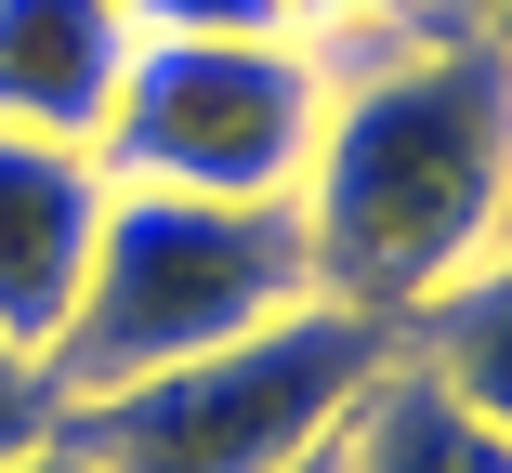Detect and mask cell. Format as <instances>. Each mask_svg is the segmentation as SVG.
Segmentation results:
<instances>
[{
    "label": "cell",
    "instance_id": "obj_10",
    "mask_svg": "<svg viewBox=\"0 0 512 473\" xmlns=\"http://www.w3.org/2000/svg\"><path fill=\"white\" fill-rule=\"evenodd\" d=\"M66 434V395H53V368L27 355V342H0V460H27V447H53Z\"/></svg>",
    "mask_w": 512,
    "mask_h": 473
},
{
    "label": "cell",
    "instance_id": "obj_9",
    "mask_svg": "<svg viewBox=\"0 0 512 473\" xmlns=\"http://www.w3.org/2000/svg\"><path fill=\"white\" fill-rule=\"evenodd\" d=\"M132 40H276L289 0H119Z\"/></svg>",
    "mask_w": 512,
    "mask_h": 473
},
{
    "label": "cell",
    "instance_id": "obj_4",
    "mask_svg": "<svg viewBox=\"0 0 512 473\" xmlns=\"http://www.w3.org/2000/svg\"><path fill=\"white\" fill-rule=\"evenodd\" d=\"M329 119V66L302 27L276 40H132L92 171L158 198H302V158Z\"/></svg>",
    "mask_w": 512,
    "mask_h": 473
},
{
    "label": "cell",
    "instance_id": "obj_11",
    "mask_svg": "<svg viewBox=\"0 0 512 473\" xmlns=\"http://www.w3.org/2000/svg\"><path fill=\"white\" fill-rule=\"evenodd\" d=\"M355 14H368V27H394L407 0H289V27H302V40H329V27H355Z\"/></svg>",
    "mask_w": 512,
    "mask_h": 473
},
{
    "label": "cell",
    "instance_id": "obj_3",
    "mask_svg": "<svg viewBox=\"0 0 512 473\" xmlns=\"http://www.w3.org/2000/svg\"><path fill=\"white\" fill-rule=\"evenodd\" d=\"M381 368H394V329H368L342 303H289L211 355L158 368V382L66 408V434L92 473H302L342 447V421Z\"/></svg>",
    "mask_w": 512,
    "mask_h": 473
},
{
    "label": "cell",
    "instance_id": "obj_5",
    "mask_svg": "<svg viewBox=\"0 0 512 473\" xmlns=\"http://www.w3.org/2000/svg\"><path fill=\"white\" fill-rule=\"evenodd\" d=\"M92 224H106V171H92V145L0 132V342L53 355L66 303H79V263H92Z\"/></svg>",
    "mask_w": 512,
    "mask_h": 473
},
{
    "label": "cell",
    "instance_id": "obj_13",
    "mask_svg": "<svg viewBox=\"0 0 512 473\" xmlns=\"http://www.w3.org/2000/svg\"><path fill=\"white\" fill-rule=\"evenodd\" d=\"M499 53H512V0H499Z\"/></svg>",
    "mask_w": 512,
    "mask_h": 473
},
{
    "label": "cell",
    "instance_id": "obj_1",
    "mask_svg": "<svg viewBox=\"0 0 512 473\" xmlns=\"http://www.w3.org/2000/svg\"><path fill=\"white\" fill-rule=\"evenodd\" d=\"M302 276L316 303L407 329L434 290L512 237V53L499 27L394 40L329 79L316 158H302Z\"/></svg>",
    "mask_w": 512,
    "mask_h": 473
},
{
    "label": "cell",
    "instance_id": "obj_6",
    "mask_svg": "<svg viewBox=\"0 0 512 473\" xmlns=\"http://www.w3.org/2000/svg\"><path fill=\"white\" fill-rule=\"evenodd\" d=\"M119 66H132L119 0H0V132L92 145Z\"/></svg>",
    "mask_w": 512,
    "mask_h": 473
},
{
    "label": "cell",
    "instance_id": "obj_2",
    "mask_svg": "<svg viewBox=\"0 0 512 473\" xmlns=\"http://www.w3.org/2000/svg\"><path fill=\"white\" fill-rule=\"evenodd\" d=\"M289 303H316L302 276V211L289 198H158V184H106V224H92L79 303L53 329V395L92 408L119 382H158V368L211 355Z\"/></svg>",
    "mask_w": 512,
    "mask_h": 473
},
{
    "label": "cell",
    "instance_id": "obj_7",
    "mask_svg": "<svg viewBox=\"0 0 512 473\" xmlns=\"http://www.w3.org/2000/svg\"><path fill=\"white\" fill-rule=\"evenodd\" d=\"M329 473H512V434H486L447 382H421V368L394 355L381 382L355 395V421H342Z\"/></svg>",
    "mask_w": 512,
    "mask_h": 473
},
{
    "label": "cell",
    "instance_id": "obj_12",
    "mask_svg": "<svg viewBox=\"0 0 512 473\" xmlns=\"http://www.w3.org/2000/svg\"><path fill=\"white\" fill-rule=\"evenodd\" d=\"M0 473H92V460H79V434H53V447H27V460H0Z\"/></svg>",
    "mask_w": 512,
    "mask_h": 473
},
{
    "label": "cell",
    "instance_id": "obj_8",
    "mask_svg": "<svg viewBox=\"0 0 512 473\" xmlns=\"http://www.w3.org/2000/svg\"><path fill=\"white\" fill-rule=\"evenodd\" d=\"M394 355L421 368V382H447L486 434H512V237L460 276V290H434L421 316L394 329Z\"/></svg>",
    "mask_w": 512,
    "mask_h": 473
},
{
    "label": "cell",
    "instance_id": "obj_14",
    "mask_svg": "<svg viewBox=\"0 0 512 473\" xmlns=\"http://www.w3.org/2000/svg\"><path fill=\"white\" fill-rule=\"evenodd\" d=\"M302 473H329V460H302Z\"/></svg>",
    "mask_w": 512,
    "mask_h": 473
}]
</instances>
